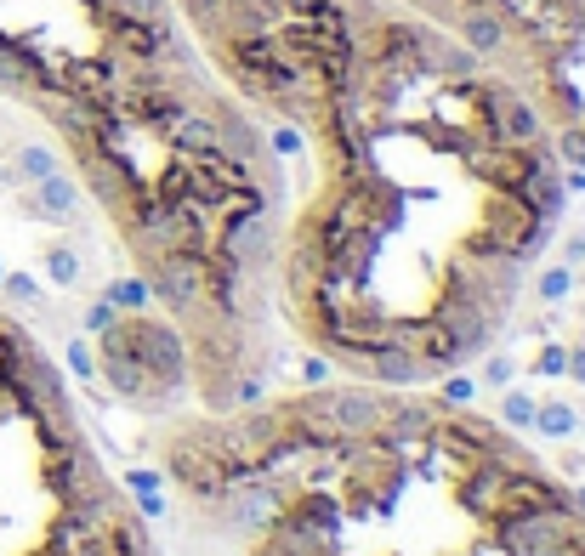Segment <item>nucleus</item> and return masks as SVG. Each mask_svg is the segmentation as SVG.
<instances>
[{"label":"nucleus","instance_id":"nucleus-1","mask_svg":"<svg viewBox=\"0 0 585 556\" xmlns=\"http://www.w3.org/2000/svg\"><path fill=\"white\" fill-rule=\"evenodd\" d=\"M108 341L120 352H131L154 381L177 386V392H188V381H194V364H188V341H182L177 324H165V318L154 313H120L114 324H108Z\"/></svg>","mask_w":585,"mask_h":556},{"label":"nucleus","instance_id":"nucleus-2","mask_svg":"<svg viewBox=\"0 0 585 556\" xmlns=\"http://www.w3.org/2000/svg\"><path fill=\"white\" fill-rule=\"evenodd\" d=\"M142 278L154 301H165L177 318L199 313L205 307V256L199 250H171V256H148L142 261Z\"/></svg>","mask_w":585,"mask_h":556},{"label":"nucleus","instance_id":"nucleus-3","mask_svg":"<svg viewBox=\"0 0 585 556\" xmlns=\"http://www.w3.org/2000/svg\"><path fill=\"white\" fill-rule=\"evenodd\" d=\"M97 381L114 392V398H125V403H142V409H171V403L182 398L177 386H165V381H154L148 369L131 358V352H120L108 335H97Z\"/></svg>","mask_w":585,"mask_h":556},{"label":"nucleus","instance_id":"nucleus-4","mask_svg":"<svg viewBox=\"0 0 585 556\" xmlns=\"http://www.w3.org/2000/svg\"><path fill=\"white\" fill-rule=\"evenodd\" d=\"M165 471H171V477L194 494L199 511H216V500H222V488H228V477H233V471L222 466V460L199 443V437H188V432H177V443L165 449Z\"/></svg>","mask_w":585,"mask_h":556},{"label":"nucleus","instance_id":"nucleus-5","mask_svg":"<svg viewBox=\"0 0 585 556\" xmlns=\"http://www.w3.org/2000/svg\"><path fill=\"white\" fill-rule=\"evenodd\" d=\"M324 403V415L336 420L341 443H364V437H375L381 426H387L392 415V398H381V392H370V386H313Z\"/></svg>","mask_w":585,"mask_h":556},{"label":"nucleus","instance_id":"nucleus-6","mask_svg":"<svg viewBox=\"0 0 585 556\" xmlns=\"http://www.w3.org/2000/svg\"><path fill=\"white\" fill-rule=\"evenodd\" d=\"M80 199H86V188H80V176L69 171H52L40 176V182H29V193H23V210L35 216V222H74L80 216Z\"/></svg>","mask_w":585,"mask_h":556},{"label":"nucleus","instance_id":"nucleus-7","mask_svg":"<svg viewBox=\"0 0 585 556\" xmlns=\"http://www.w3.org/2000/svg\"><path fill=\"white\" fill-rule=\"evenodd\" d=\"M546 505H568V488L546 483L540 471H506V483H500V500H495V517H489V522L523 517V511H546Z\"/></svg>","mask_w":585,"mask_h":556},{"label":"nucleus","instance_id":"nucleus-8","mask_svg":"<svg viewBox=\"0 0 585 556\" xmlns=\"http://www.w3.org/2000/svg\"><path fill=\"white\" fill-rule=\"evenodd\" d=\"M506 460H495V454H483V460H472V471L461 477V505L472 511V517H495V500H500V483H506Z\"/></svg>","mask_w":585,"mask_h":556},{"label":"nucleus","instance_id":"nucleus-9","mask_svg":"<svg viewBox=\"0 0 585 556\" xmlns=\"http://www.w3.org/2000/svg\"><path fill=\"white\" fill-rule=\"evenodd\" d=\"M534 432L551 437V443L574 437V432H580V415H574V403H568V398H546L540 409H534Z\"/></svg>","mask_w":585,"mask_h":556},{"label":"nucleus","instance_id":"nucleus-10","mask_svg":"<svg viewBox=\"0 0 585 556\" xmlns=\"http://www.w3.org/2000/svg\"><path fill=\"white\" fill-rule=\"evenodd\" d=\"M120 313H148L154 307V290H148V278L142 273H120V278H108V290H103Z\"/></svg>","mask_w":585,"mask_h":556},{"label":"nucleus","instance_id":"nucleus-11","mask_svg":"<svg viewBox=\"0 0 585 556\" xmlns=\"http://www.w3.org/2000/svg\"><path fill=\"white\" fill-rule=\"evenodd\" d=\"M125 488L137 494L142 517H154V522H165V517H171V511H165V500H160V477H154L148 466H131V471H125Z\"/></svg>","mask_w":585,"mask_h":556},{"label":"nucleus","instance_id":"nucleus-12","mask_svg":"<svg viewBox=\"0 0 585 556\" xmlns=\"http://www.w3.org/2000/svg\"><path fill=\"white\" fill-rule=\"evenodd\" d=\"M63 171V159H57V148H46V142H23L18 148V176L23 182H40V176Z\"/></svg>","mask_w":585,"mask_h":556},{"label":"nucleus","instance_id":"nucleus-13","mask_svg":"<svg viewBox=\"0 0 585 556\" xmlns=\"http://www.w3.org/2000/svg\"><path fill=\"white\" fill-rule=\"evenodd\" d=\"M534 296L546 301V307H563V301L574 296V267H568V261H557V267H546V273L534 278Z\"/></svg>","mask_w":585,"mask_h":556},{"label":"nucleus","instance_id":"nucleus-14","mask_svg":"<svg viewBox=\"0 0 585 556\" xmlns=\"http://www.w3.org/2000/svg\"><path fill=\"white\" fill-rule=\"evenodd\" d=\"M534 409H540V403H534L523 386H500V420H506V426L529 432V426H534Z\"/></svg>","mask_w":585,"mask_h":556},{"label":"nucleus","instance_id":"nucleus-15","mask_svg":"<svg viewBox=\"0 0 585 556\" xmlns=\"http://www.w3.org/2000/svg\"><path fill=\"white\" fill-rule=\"evenodd\" d=\"M262 403H267V381L250 375V369H239L228 386V409H262Z\"/></svg>","mask_w":585,"mask_h":556},{"label":"nucleus","instance_id":"nucleus-16","mask_svg":"<svg viewBox=\"0 0 585 556\" xmlns=\"http://www.w3.org/2000/svg\"><path fill=\"white\" fill-rule=\"evenodd\" d=\"M46 278H52L57 290L80 284V256H74L69 244H52V250H46Z\"/></svg>","mask_w":585,"mask_h":556},{"label":"nucleus","instance_id":"nucleus-17","mask_svg":"<svg viewBox=\"0 0 585 556\" xmlns=\"http://www.w3.org/2000/svg\"><path fill=\"white\" fill-rule=\"evenodd\" d=\"M478 398V381H466V375H449V381H438V409H466V403Z\"/></svg>","mask_w":585,"mask_h":556},{"label":"nucleus","instance_id":"nucleus-18","mask_svg":"<svg viewBox=\"0 0 585 556\" xmlns=\"http://www.w3.org/2000/svg\"><path fill=\"white\" fill-rule=\"evenodd\" d=\"M0 296L12 301V307H40V284L29 273H6L0 278Z\"/></svg>","mask_w":585,"mask_h":556},{"label":"nucleus","instance_id":"nucleus-19","mask_svg":"<svg viewBox=\"0 0 585 556\" xmlns=\"http://www.w3.org/2000/svg\"><path fill=\"white\" fill-rule=\"evenodd\" d=\"M114 318H120V307H114L108 296H97V301L86 307V330H91V335H103L108 324H114Z\"/></svg>","mask_w":585,"mask_h":556},{"label":"nucleus","instance_id":"nucleus-20","mask_svg":"<svg viewBox=\"0 0 585 556\" xmlns=\"http://www.w3.org/2000/svg\"><path fill=\"white\" fill-rule=\"evenodd\" d=\"M512 375H517V364L506 358V352H495V358L483 364V386H512Z\"/></svg>","mask_w":585,"mask_h":556},{"label":"nucleus","instance_id":"nucleus-21","mask_svg":"<svg viewBox=\"0 0 585 556\" xmlns=\"http://www.w3.org/2000/svg\"><path fill=\"white\" fill-rule=\"evenodd\" d=\"M330 375H336V369H330V358H324V352L302 358V381H307V386H330Z\"/></svg>","mask_w":585,"mask_h":556},{"label":"nucleus","instance_id":"nucleus-22","mask_svg":"<svg viewBox=\"0 0 585 556\" xmlns=\"http://www.w3.org/2000/svg\"><path fill=\"white\" fill-rule=\"evenodd\" d=\"M69 369L80 375V381H91V375H97V358H91L86 341H69Z\"/></svg>","mask_w":585,"mask_h":556},{"label":"nucleus","instance_id":"nucleus-23","mask_svg":"<svg viewBox=\"0 0 585 556\" xmlns=\"http://www.w3.org/2000/svg\"><path fill=\"white\" fill-rule=\"evenodd\" d=\"M568 369V347H540V358H534V375H563Z\"/></svg>","mask_w":585,"mask_h":556},{"label":"nucleus","instance_id":"nucleus-24","mask_svg":"<svg viewBox=\"0 0 585 556\" xmlns=\"http://www.w3.org/2000/svg\"><path fill=\"white\" fill-rule=\"evenodd\" d=\"M563 261H568V267L585 261V233H568V239H563Z\"/></svg>","mask_w":585,"mask_h":556},{"label":"nucleus","instance_id":"nucleus-25","mask_svg":"<svg viewBox=\"0 0 585 556\" xmlns=\"http://www.w3.org/2000/svg\"><path fill=\"white\" fill-rule=\"evenodd\" d=\"M563 375H574V381L585 386V347H568V369Z\"/></svg>","mask_w":585,"mask_h":556},{"label":"nucleus","instance_id":"nucleus-26","mask_svg":"<svg viewBox=\"0 0 585 556\" xmlns=\"http://www.w3.org/2000/svg\"><path fill=\"white\" fill-rule=\"evenodd\" d=\"M568 511H585V488H568Z\"/></svg>","mask_w":585,"mask_h":556},{"label":"nucleus","instance_id":"nucleus-27","mask_svg":"<svg viewBox=\"0 0 585 556\" xmlns=\"http://www.w3.org/2000/svg\"><path fill=\"white\" fill-rule=\"evenodd\" d=\"M0 278H6V267H0Z\"/></svg>","mask_w":585,"mask_h":556},{"label":"nucleus","instance_id":"nucleus-28","mask_svg":"<svg viewBox=\"0 0 585 556\" xmlns=\"http://www.w3.org/2000/svg\"><path fill=\"white\" fill-rule=\"evenodd\" d=\"M580 347H585V341H580Z\"/></svg>","mask_w":585,"mask_h":556}]
</instances>
